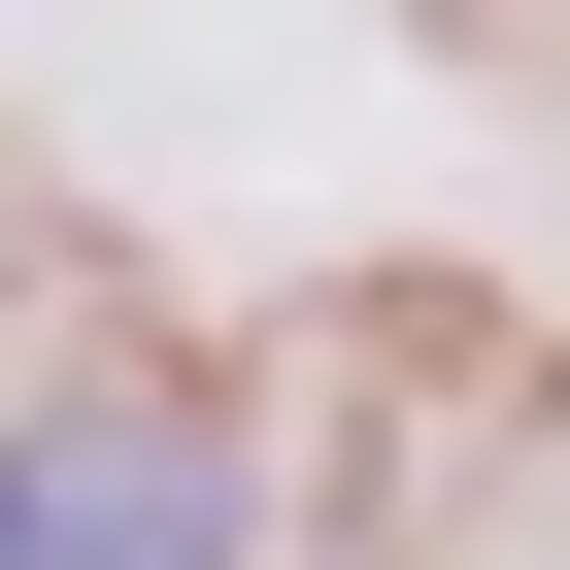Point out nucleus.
<instances>
[{
    "mask_svg": "<svg viewBox=\"0 0 570 570\" xmlns=\"http://www.w3.org/2000/svg\"><path fill=\"white\" fill-rule=\"evenodd\" d=\"M0 570H235L202 403H0Z\"/></svg>",
    "mask_w": 570,
    "mask_h": 570,
    "instance_id": "obj_1",
    "label": "nucleus"
}]
</instances>
